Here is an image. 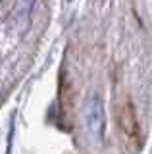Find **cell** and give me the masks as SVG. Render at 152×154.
Wrapping results in <instances>:
<instances>
[{"mask_svg":"<svg viewBox=\"0 0 152 154\" xmlns=\"http://www.w3.org/2000/svg\"><path fill=\"white\" fill-rule=\"evenodd\" d=\"M116 123L117 129H120L121 137L125 139L127 144H131V148H141L142 144V137H141V123L139 118H137L135 106H133L129 100L121 102L116 110Z\"/></svg>","mask_w":152,"mask_h":154,"instance_id":"6da1fadb","label":"cell"}]
</instances>
